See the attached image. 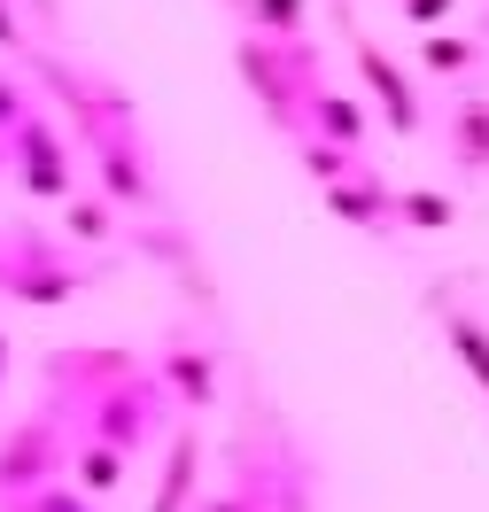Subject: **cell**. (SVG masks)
<instances>
[{
	"instance_id": "ffe728a7",
	"label": "cell",
	"mask_w": 489,
	"mask_h": 512,
	"mask_svg": "<svg viewBox=\"0 0 489 512\" xmlns=\"http://www.w3.org/2000/svg\"><path fill=\"white\" fill-rule=\"evenodd\" d=\"M420 63L435 70V78H451V70H474V39H443V32H427Z\"/></svg>"
},
{
	"instance_id": "3957f363",
	"label": "cell",
	"mask_w": 489,
	"mask_h": 512,
	"mask_svg": "<svg viewBox=\"0 0 489 512\" xmlns=\"http://www.w3.org/2000/svg\"><path fill=\"white\" fill-rule=\"evenodd\" d=\"M86 280H94V272H86L70 249H55L39 225H8V233H0V295L55 311V303H70Z\"/></svg>"
},
{
	"instance_id": "e0dca14e",
	"label": "cell",
	"mask_w": 489,
	"mask_h": 512,
	"mask_svg": "<svg viewBox=\"0 0 489 512\" xmlns=\"http://www.w3.org/2000/svg\"><path fill=\"white\" fill-rule=\"evenodd\" d=\"M396 218H412V225H427V233H443V225H451L458 210H451V194H435V187H412V194H396Z\"/></svg>"
},
{
	"instance_id": "8fae6325",
	"label": "cell",
	"mask_w": 489,
	"mask_h": 512,
	"mask_svg": "<svg viewBox=\"0 0 489 512\" xmlns=\"http://www.w3.org/2000/svg\"><path fill=\"white\" fill-rule=\"evenodd\" d=\"M451 148H458V171H489V101L482 94H458V109H451Z\"/></svg>"
},
{
	"instance_id": "ba28073f",
	"label": "cell",
	"mask_w": 489,
	"mask_h": 512,
	"mask_svg": "<svg viewBox=\"0 0 489 512\" xmlns=\"http://www.w3.org/2000/svg\"><path fill=\"white\" fill-rule=\"evenodd\" d=\"M326 210L342 225H365V233H389L396 225V194L373 179V171H350L342 187H326Z\"/></svg>"
},
{
	"instance_id": "9a60e30c",
	"label": "cell",
	"mask_w": 489,
	"mask_h": 512,
	"mask_svg": "<svg viewBox=\"0 0 489 512\" xmlns=\"http://www.w3.org/2000/svg\"><path fill=\"white\" fill-rule=\"evenodd\" d=\"M8 512H101L78 481H47V489H32V497H8Z\"/></svg>"
},
{
	"instance_id": "5b68a950",
	"label": "cell",
	"mask_w": 489,
	"mask_h": 512,
	"mask_svg": "<svg viewBox=\"0 0 489 512\" xmlns=\"http://www.w3.org/2000/svg\"><path fill=\"white\" fill-rule=\"evenodd\" d=\"M16 156H8V171H16V187L39 194V202H70V187H78V171H70V148H63V132L47 125V117H24L16 125V140H8Z\"/></svg>"
},
{
	"instance_id": "4fadbf2b",
	"label": "cell",
	"mask_w": 489,
	"mask_h": 512,
	"mask_svg": "<svg viewBox=\"0 0 489 512\" xmlns=\"http://www.w3.org/2000/svg\"><path fill=\"white\" fill-rule=\"evenodd\" d=\"M443 334H451V357L489 388V326H482V319H466V311H443Z\"/></svg>"
},
{
	"instance_id": "7402d4cb",
	"label": "cell",
	"mask_w": 489,
	"mask_h": 512,
	"mask_svg": "<svg viewBox=\"0 0 489 512\" xmlns=\"http://www.w3.org/2000/svg\"><path fill=\"white\" fill-rule=\"evenodd\" d=\"M0 47H8V55H24V47H32V39H24V16H16L8 0H0Z\"/></svg>"
},
{
	"instance_id": "7c38bea8",
	"label": "cell",
	"mask_w": 489,
	"mask_h": 512,
	"mask_svg": "<svg viewBox=\"0 0 489 512\" xmlns=\"http://www.w3.org/2000/svg\"><path fill=\"white\" fill-rule=\"evenodd\" d=\"M70 474H78L86 497H109V489L132 474V458H125V450H109V443H78V450H70Z\"/></svg>"
},
{
	"instance_id": "30bf717a",
	"label": "cell",
	"mask_w": 489,
	"mask_h": 512,
	"mask_svg": "<svg viewBox=\"0 0 489 512\" xmlns=\"http://www.w3.org/2000/svg\"><path fill=\"white\" fill-rule=\"evenodd\" d=\"M303 140H334V148H350V156H358V140H365V109H358L350 94L319 86V94H311V109H303Z\"/></svg>"
},
{
	"instance_id": "603a6c76",
	"label": "cell",
	"mask_w": 489,
	"mask_h": 512,
	"mask_svg": "<svg viewBox=\"0 0 489 512\" xmlns=\"http://www.w3.org/2000/svg\"><path fill=\"white\" fill-rule=\"evenodd\" d=\"M451 16V0H404V24H443Z\"/></svg>"
},
{
	"instance_id": "ac0fdd59",
	"label": "cell",
	"mask_w": 489,
	"mask_h": 512,
	"mask_svg": "<svg viewBox=\"0 0 489 512\" xmlns=\"http://www.w3.org/2000/svg\"><path fill=\"white\" fill-rule=\"evenodd\" d=\"M109 210H117V202H101V194H70V233H78V241H109V233H117V218H109Z\"/></svg>"
},
{
	"instance_id": "2e32d148",
	"label": "cell",
	"mask_w": 489,
	"mask_h": 512,
	"mask_svg": "<svg viewBox=\"0 0 489 512\" xmlns=\"http://www.w3.org/2000/svg\"><path fill=\"white\" fill-rule=\"evenodd\" d=\"M303 171H311L319 187H342V179L358 171V156H350V148H334V140H303Z\"/></svg>"
},
{
	"instance_id": "277c9868",
	"label": "cell",
	"mask_w": 489,
	"mask_h": 512,
	"mask_svg": "<svg viewBox=\"0 0 489 512\" xmlns=\"http://www.w3.org/2000/svg\"><path fill=\"white\" fill-rule=\"evenodd\" d=\"M70 450H78V427H70L63 404H39L8 443H0V505L8 497H32V489H47V481L70 466Z\"/></svg>"
},
{
	"instance_id": "9c48e42d",
	"label": "cell",
	"mask_w": 489,
	"mask_h": 512,
	"mask_svg": "<svg viewBox=\"0 0 489 512\" xmlns=\"http://www.w3.org/2000/svg\"><path fill=\"white\" fill-rule=\"evenodd\" d=\"M195 474H202V435L195 427H171V458H163V481H156V505L148 512H187L195 505Z\"/></svg>"
},
{
	"instance_id": "7a4b0ae2",
	"label": "cell",
	"mask_w": 489,
	"mask_h": 512,
	"mask_svg": "<svg viewBox=\"0 0 489 512\" xmlns=\"http://www.w3.org/2000/svg\"><path fill=\"white\" fill-rule=\"evenodd\" d=\"M233 63H241V78H249V94L264 101V117L303 140V109H311V94L326 86L311 39H257L249 32L241 47H233Z\"/></svg>"
},
{
	"instance_id": "8992f818",
	"label": "cell",
	"mask_w": 489,
	"mask_h": 512,
	"mask_svg": "<svg viewBox=\"0 0 489 512\" xmlns=\"http://www.w3.org/2000/svg\"><path fill=\"white\" fill-rule=\"evenodd\" d=\"M156 381H163V396H171V404L210 412V404H218V357H210V342H195V334H163Z\"/></svg>"
},
{
	"instance_id": "6da1fadb",
	"label": "cell",
	"mask_w": 489,
	"mask_h": 512,
	"mask_svg": "<svg viewBox=\"0 0 489 512\" xmlns=\"http://www.w3.org/2000/svg\"><path fill=\"white\" fill-rule=\"evenodd\" d=\"M32 70L63 94V109L78 117V140H86V156L101 171V202H117V210H140V218H156V171H148V140H140V117H132V101L109 86V78H86V70H70L63 55H39L24 47Z\"/></svg>"
},
{
	"instance_id": "d6986e66",
	"label": "cell",
	"mask_w": 489,
	"mask_h": 512,
	"mask_svg": "<svg viewBox=\"0 0 489 512\" xmlns=\"http://www.w3.org/2000/svg\"><path fill=\"white\" fill-rule=\"evenodd\" d=\"M195 512H272V497H264V481H257V466H241V481H233L226 497H202Z\"/></svg>"
},
{
	"instance_id": "5bb4252c",
	"label": "cell",
	"mask_w": 489,
	"mask_h": 512,
	"mask_svg": "<svg viewBox=\"0 0 489 512\" xmlns=\"http://www.w3.org/2000/svg\"><path fill=\"white\" fill-rule=\"evenodd\" d=\"M241 16L257 24V39H303V16H311V0H249Z\"/></svg>"
},
{
	"instance_id": "44dd1931",
	"label": "cell",
	"mask_w": 489,
	"mask_h": 512,
	"mask_svg": "<svg viewBox=\"0 0 489 512\" xmlns=\"http://www.w3.org/2000/svg\"><path fill=\"white\" fill-rule=\"evenodd\" d=\"M24 117H32V94L0 70V140H16V125H24ZM0 163H8V148H0Z\"/></svg>"
},
{
	"instance_id": "cb8c5ba5",
	"label": "cell",
	"mask_w": 489,
	"mask_h": 512,
	"mask_svg": "<svg viewBox=\"0 0 489 512\" xmlns=\"http://www.w3.org/2000/svg\"><path fill=\"white\" fill-rule=\"evenodd\" d=\"M0 381H8V334H0Z\"/></svg>"
},
{
	"instance_id": "52a82bcc",
	"label": "cell",
	"mask_w": 489,
	"mask_h": 512,
	"mask_svg": "<svg viewBox=\"0 0 489 512\" xmlns=\"http://www.w3.org/2000/svg\"><path fill=\"white\" fill-rule=\"evenodd\" d=\"M342 24H350V16H342ZM350 55H358V78L373 86L381 117H389V125L404 132V140H412V132H420V94H412V78H404V70H396L389 55H381V47H373V39L358 32V24H350Z\"/></svg>"
}]
</instances>
